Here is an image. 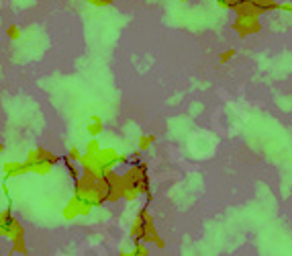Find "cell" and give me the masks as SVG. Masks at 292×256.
I'll return each instance as SVG.
<instances>
[{"label": "cell", "instance_id": "11", "mask_svg": "<svg viewBox=\"0 0 292 256\" xmlns=\"http://www.w3.org/2000/svg\"><path fill=\"white\" fill-rule=\"evenodd\" d=\"M153 142H156V135H143V138L139 140V150L141 152H147L153 146Z\"/></svg>", "mask_w": 292, "mask_h": 256}, {"label": "cell", "instance_id": "1", "mask_svg": "<svg viewBox=\"0 0 292 256\" xmlns=\"http://www.w3.org/2000/svg\"><path fill=\"white\" fill-rule=\"evenodd\" d=\"M123 176V199L135 201L139 195H149V174L145 162H135L127 168Z\"/></svg>", "mask_w": 292, "mask_h": 256}, {"label": "cell", "instance_id": "14", "mask_svg": "<svg viewBox=\"0 0 292 256\" xmlns=\"http://www.w3.org/2000/svg\"><path fill=\"white\" fill-rule=\"evenodd\" d=\"M235 2H237V0H217V4H219L221 8H229V10L235 8Z\"/></svg>", "mask_w": 292, "mask_h": 256}, {"label": "cell", "instance_id": "12", "mask_svg": "<svg viewBox=\"0 0 292 256\" xmlns=\"http://www.w3.org/2000/svg\"><path fill=\"white\" fill-rule=\"evenodd\" d=\"M6 35H8V39H19L21 37V29L16 27V25H10L6 29Z\"/></svg>", "mask_w": 292, "mask_h": 256}, {"label": "cell", "instance_id": "19", "mask_svg": "<svg viewBox=\"0 0 292 256\" xmlns=\"http://www.w3.org/2000/svg\"><path fill=\"white\" fill-rule=\"evenodd\" d=\"M280 10H286V12H292V4H280Z\"/></svg>", "mask_w": 292, "mask_h": 256}, {"label": "cell", "instance_id": "4", "mask_svg": "<svg viewBox=\"0 0 292 256\" xmlns=\"http://www.w3.org/2000/svg\"><path fill=\"white\" fill-rule=\"evenodd\" d=\"M90 211H92L90 205L82 203V201L74 195V197H72V201L63 207V217H65V219H74V217H80V215H88Z\"/></svg>", "mask_w": 292, "mask_h": 256}, {"label": "cell", "instance_id": "9", "mask_svg": "<svg viewBox=\"0 0 292 256\" xmlns=\"http://www.w3.org/2000/svg\"><path fill=\"white\" fill-rule=\"evenodd\" d=\"M88 133L92 135V138L102 133V119H92V123L88 125Z\"/></svg>", "mask_w": 292, "mask_h": 256}, {"label": "cell", "instance_id": "10", "mask_svg": "<svg viewBox=\"0 0 292 256\" xmlns=\"http://www.w3.org/2000/svg\"><path fill=\"white\" fill-rule=\"evenodd\" d=\"M149 254V248L145 242H135V248L131 252V256H147Z\"/></svg>", "mask_w": 292, "mask_h": 256}, {"label": "cell", "instance_id": "15", "mask_svg": "<svg viewBox=\"0 0 292 256\" xmlns=\"http://www.w3.org/2000/svg\"><path fill=\"white\" fill-rule=\"evenodd\" d=\"M237 54V51L235 49H227V51H223V54H221V64H225V62H229L233 56Z\"/></svg>", "mask_w": 292, "mask_h": 256}, {"label": "cell", "instance_id": "21", "mask_svg": "<svg viewBox=\"0 0 292 256\" xmlns=\"http://www.w3.org/2000/svg\"><path fill=\"white\" fill-rule=\"evenodd\" d=\"M180 2H188V0H180Z\"/></svg>", "mask_w": 292, "mask_h": 256}, {"label": "cell", "instance_id": "2", "mask_svg": "<svg viewBox=\"0 0 292 256\" xmlns=\"http://www.w3.org/2000/svg\"><path fill=\"white\" fill-rule=\"evenodd\" d=\"M131 238L133 242H145V244H153V240L158 238L156 224H153V217L149 215L147 209H141L137 213V219L131 228Z\"/></svg>", "mask_w": 292, "mask_h": 256}, {"label": "cell", "instance_id": "3", "mask_svg": "<svg viewBox=\"0 0 292 256\" xmlns=\"http://www.w3.org/2000/svg\"><path fill=\"white\" fill-rule=\"evenodd\" d=\"M233 29H235L241 37L255 35V33H260V31H262L260 16H237L235 23H233Z\"/></svg>", "mask_w": 292, "mask_h": 256}, {"label": "cell", "instance_id": "20", "mask_svg": "<svg viewBox=\"0 0 292 256\" xmlns=\"http://www.w3.org/2000/svg\"><path fill=\"white\" fill-rule=\"evenodd\" d=\"M4 150V144H0V152H2Z\"/></svg>", "mask_w": 292, "mask_h": 256}, {"label": "cell", "instance_id": "5", "mask_svg": "<svg viewBox=\"0 0 292 256\" xmlns=\"http://www.w3.org/2000/svg\"><path fill=\"white\" fill-rule=\"evenodd\" d=\"M253 6L257 8V12L264 14V12H272V10H280V2L276 0H251Z\"/></svg>", "mask_w": 292, "mask_h": 256}, {"label": "cell", "instance_id": "6", "mask_svg": "<svg viewBox=\"0 0 292 256\" xmlns=\"http://www.w3.org/2000/svg\"><path fill=\"white\" fill-rule=\"evenodd\" d=\"M2 170H4L6 176H21V174H27L25 162H23V164H21V162H6V164L2 166Z\"/></svg>", "mask_w": 292, "mask_h": 256}, {"label": "cell", "instance_id": "16", "mask_svg": "<svg viewBox=\"0 0 292 256\" xmlns=\"http://www.w3.org/2000/svg\"><path fill=\"white\" fill-rule=\"evenodd\" d=\"M100 150V146H98V142L96 140H92L88 146H86V154H90V156H92V154H96Z\"/></svg>", "mask_w": 292, "mask_h": 256}, {"label": "cell", "instance_id": "17", "mask_svg": "<svg viewBox=\"0 0 292 256\" xmlns=\"http://www.w3.org/2000/svg\"><path fill=\"white\" fill-rule=\"evenodd\" d=\"M86 2H92L94 6H107V4H113L115 0H86Z\"/></svg>", "mask_w": 292, "mask_h": 256}, {"label": "cell", "instance_id": "18", "mask_svg": "<svg viewBox=\"0 0 292 256\" xmlns=\"http://www.w3.org/2000/svg\"><path fill=\"white\" fill-rule=\"evenodd\" d=\"M153 244H156V248H160V250H162V248H166V242L162 240V238H160V236L156 238V240H153Z\"/></svg>", "mask_w": 292, "mask_h": 256}, {"label": "cell", "instance_id": "7", "mask_svg": "<svg viewBox=\"0 0 292 256\" xmlns=\"http://www.w3.org/2000/svg\"><path fill=\"white\" fill-rule=\"evenodd\" d=\"M12 240V252H21L27 254V244H25V234H16L10 238Z\"/></svg>", "mask_w": 292, "mask_h": 256}, {"label": "cell", "instance_id": "13", "mask_svg": "<svg viewBox=\"0 0 292 256\" xmlns=\"http://www.w3.org/2000/svg\"><path fill=\"white\" fill-rule=\"evenodd\" d=\"M67 160H74V162H78L80 158H82V152L78 150V148H70V152H67V156H65Z\"/></svg>", "mask_w": 292, "mask_h": 256}, {"label": "cell", "instance_id": "8", "mask_svg": "<svg viewBox=\"0 0 292 256\" xmlns=\"http://www.w3.org/2000/svg\"><path fill=\"white\" fill-rule=\"evenodd\" d=\"M63 164H65V170H67V174H70V176H72L74 180H76V178H80V174H82V166H78V162L63 158Z\"/></svg>", "mask_w": 292, "mask_h": 256}]
</instances>
